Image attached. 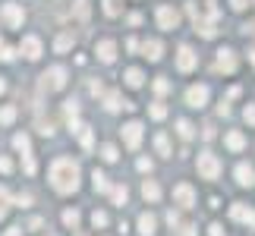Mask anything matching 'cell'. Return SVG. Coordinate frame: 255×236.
I'll return each mask as SVG.
<instances>
[{"instance_id":"obj_1","label":"cell","mask_w":255,"mask_h":236,"mask_svg":"<svg viewBox=\"0 0 255 236\" xmlns=\"http://www.w3.org/2000/svg\"><path fill=\"white\" fill-rule=\"evenodd\" d=\"M51 186L60 195H70L79 189V164L73 157H57L51 164Z\"/></svg>"},{"instance_id":"obj_2","label":"cell","mask_w":255,"mask_h":236,"mask_svg":"<svg viewBox=\"0 0 255 236\" xmlns=\"http://www.w3.org/2000/svg\"><path fill=\"white\" fill-rule=\"evenodd\" d=\"M186 13L192 16L195 32H202V38H214V19H218V6H214V0H208V16H205L195 3H186Z\"/></svg>"},{"instance_id":"obj_3","label":"cell","mask_w":255,"mask_h":236,"mask_svg":"<svg viewBox=\"0 0 255 236\" xmlns=\"http://www.w3.org/2000/svg\"><path fill=\"white\" fill-rule=\"evenodd\" d=\"M63 85H66V70H63V66H51V70L41 76V88H44V92H60Z\"/></svg>"},{"instance_id":"obj_4","label":"cell","mask_w":255,"mask_h":236,"mask_svg":"<svg viewBox=\"0 0 255 236\" xmlns=\"http://www.w3.org/2000/svg\"><path fill=\"white\" fill-rule=\"evenodd\" d=\"M199 173L205 176V180H218L221 176V161L211 151H202L199 154Z\"/></svg>"},{"instance_id":"obj_5","label":"cell","mask_w":255,"mask_h":236,"mask_svg":"<svg viewBox=\"0 0 255 236\" xmlns=\"http://www.w3.org/2000/svg\"><path fill=\"white\" fill-rule=\"evenodd\" d=\"M123 142H126V148H129V151L139 148V142H142V123L139 120H132V123L123 126Z\"/></svg>"},{"instance_id":"obj_6","label":"cell","mask_w":255,"mask_h":236,"mask_svg":"<svg viewBox=\"0 0 255 236\" xmlns=\"http://www.w3.org/2000/svg\"><path fill=\"white\" fill-rule=\"evenodd\" d=\"M173 202L180 205V208H192V205H195L192 186H189V183H176V186H173Z\"/></svg>"},{"instance_id":"obj_7","label":"cell","mask_w":255,"mask_h":236,"mask_svg":"<svg viewBox=\"0 0 255 236\" xmlns=\"http://www.w3.org/2000/svg\"><path fill=\"white\" fill-rule=\"evenodd\" d=\"M186 104L195 107V111L205 107V104H208V85H192L189 92H186Z\"/></svg>"},{"instance_id":"obj_8","label":"cell","mask_w":255,"mask_h":236,"mask_svg":"<svg viewBox=\"0 0 255 236\" xmlns=\"http://www.w3.org/2000/svg\"><path fill=\"white\" fill-rule=\"evenodd\" d=\"M0 16H3V22L9 28H19V25H22V6H19V3H3Z\"/></svg>"},{"instance_id":"obj_9","label":"cell","mask_w":255,"mask_h":236,"mask_svg":"<svg viewBox=\"0 0 255 236\" xmlns=\"http://www.w3.org/2000/svg\"><path fill=\"white\" fill-rule=\"evenodd\" d=\"M230 218L246 224V227H255V208H246V205H240V202L230 205Z\"/></svg>"},{"instance_id":"obj_10","label":"cell","mask_w":255,"mask_h":236,"mask_svg":"<svg viewBox=\"0 0 255 236\" xmlns=\"http://www.w3.org/2000/svg\"><path fill=\"white\" fill-rule=\"evenodd\" d=\"M158 25L161 28H176L180 25V13L173 6H158Z\"/></svg>"},{"instance_id":"obj_11","label":"cell","mask_w":255,"mask_h":236,"mask_svg":"<svg viewBox=\"0 0 255 236\" xmlns=\"http://www.w3.org/2000/svg\"><path fill=\"white\" fill-rule=\"evenodd\" d=\"M19 51H22L28 60H38V57H41V41H38L35 35H25L22 44H19Z\"/></svg>"},{"instance_id":"obj_12","label":"cell","mask_w":255,"mask_h":236,"mask_svg":"<svg viewBox=\"0 0 255 236\" xmlns=\"http://www.w3.org/2000/svg\"><path fill=\"white\" fill-rule=\"evenodd\" d=\"M95 54H98V60H101V63H114V57H117V44L111 41V38H104V41H98Z\"/></svg>"},{"instance_id":"obj_13","label":"cell","mask_w":255,"mask_h":236,"mask_svg":"<svg viewBox=\"0 0 255 236\" xmlns=\"http://www.w3.org/2000/svg\"><path fill=\"white\" fill-rule=\"evenodd\" d=\"M167 224L176 230V236H195V227H192V224H186V221H180V214H176V211H167Z\"/></svg>"},{"instance_id":"obj_14","label":"cell","mask_w":255,"mask_h":236,"mask_svg":"<svg viewBox=\"0 0 255 236\" xmlns=\"http://www.w3.org/2000/svg\"><path fill=\"white\" fill-rule=\"evenodd\" d=\"M218 70H224V73L237 70V54H233L230 47H221V51H218Z\"/></svg>"},{"instance_id":"obj_15","label":"cell","mask_w":255,"mask_h":236,"mask_svg":"<svg viewBox=\"0 0 255 236\" xmlns=\"http://www.w3.org/2000/svg\"><path fill=\"white\" fill-rule=\"evenodd\" d=\"M70 126H73L76 139L82 142V148H92V145H95V139H92V126H85V123H79V120H73Z\"/></svg>"},{"instance_id":"obj_16","label":"cell","mask_w":255,"mask_h":236,"mask_svg":"<svg viewBox=\"0 0 255 236\" xmlns=\"http://www.w3.org/2000/svg\"><path fill=\"white\" fill-rule=\"evenodd\" d=\"M176 66H180L183 73H189L192 66H195V51H192L189 44H183V47H180V54H176Z\"/></svg>"},{"instance_id":"obj_17","label":"cell","mask_w":255,"mask_h":236,"mask_svg":"<svg viewBox=\"0 0 255 236\" xmlns=\"http://www.w3.org/2000/svg\"><path fill=\"white\" fill-rule=\"evenodd\" d=\"M104 107H107V111L114 114V111H120V107H126V111H132L135 104H129V101H123V98H120V92H111V95L104 98Z\"/></svg>"},{"instance_id":"obj_18","label":"cell","mask_w":255,"mask_h":236,"mask_svg":"<svg viewBox=\"0 0 255 236\" xmlns=\"http://www.w3.org/2000/svg\"><path fill=\"white\" fill-rule=\"evenodd\" d=\"M237 183L240 186H255V170L249 164H237Z\"/></svg>"},{"instance_id":"obj_19","label":"cell","mask_w":255,"mask_h":236,"mask_svg":"<svg viewBox=\"0 0 255 236\" xmlns=\"http://www.w3.org/2000/svg\"><path fill=\"white\" fill-rule=\"evenodd\" d=\"M154 227H158V221H154V214H139V233L142 236H154Z\"/></svg>"},{"instance_id":"obj_20","label":"cell","mask_w":255,"mask_h":236,"mask_svg":"<svg viewBox=\"0 0 255 236\" xmlns=\"http://www.w3.org/2000/svg\"><path fill=\"white\" fill-rule=\"evenodd\" d=\"M224 142H227V148H230V151H243V148H246V139H243V132H237V129L224 135Z\"/></svg>"},{"instance_id":"obj_21","label":"cell","mask_w":255,"mask_h":236,"mask_svg":"<svg viewBox=\"0 0 255 236\" xmlns=\"http://www.w3.org/2000/svg\"><path fill=\"white\" fill-rule=\"evenodd\" d=\"M142 195H145V202H158L161 199V186L154 180H145L142 183Z\"/></svg>"},{"instance_id":"obj_22","label":"cell","mask_w":255,"mask_h":236,"mask_svg":"<svg viewBox=\"0 0 255 236\" xmlns=\"http://www.w3.org/2000/svg\"><path fill=\"white\" fill-rule=\"evenodd\" d=\"M142 51H145V57H148V60H161V51H164V47H161L158 38H151V41L142 44Z\"/></svg>"},{"instance_id":"obj_23","label":"cell","mask_w":255,"mask_h":236,"mask_svg":"<svg viewBox=\"0 0 255 236\" xmlns=\"http://www.w3.org/2000/svg\"><path fill=\"white\" fill-rule=\"evenodd\" d=\"M73 41H76V38H73V32H63V35H57V41H54V51H57V54L70 51V47H73Z\"/></svg>"},{"instance_id":"obj_24","label":"cell","mask_w":255,"mask_h":236,"mask_svg":"<svg viewBox=\"0 0 255 236\" xmlns=\"http://www.w3.org/2000/svg\"><path fill=\"white\" fill-rule=\"evenodd\" d=\"M13 148H16V151H22V157H25V154H32V142H28V135H25V132L13 135Z\"/></svg>"},{"instance_id":"obj_25","label":"cell","mask_w":255,"mask_h":236,"mask_svg":"<svg viewBox=\"0 0 255 236\" xmlns=\"http://www.w3.org/2000/svg\"><path fill=\"white\" fill-rule=\"evenodd\" d=\"M126 85H129V88H142V82H145V76H142V70H135V66H132V70H126Z\"/></svg>"},{"instance_id":"obj_26","label":"cell","mask_w":255,"mask_h":236,"mask_svg":"<svg viewBox=\"0 0 255 236\" xmlns=\"http://www.w3.org/2000/svg\"><path fill=\"white\" fill-rule=\"evenodd\" d=\"M92 183H95V192H111V183H107V176L101 170L92 173Z\"/></svg>"},{"instance_id":"obj_27","label":"cell","mask_w":255,"mask_h":236,"mask_svg":"<svg viewBox=\"0 0 255 236\" xmlns=\"http://www.w3.org/2000/svg\"><path fill=\"white\" fill-rule=\"evenodd\" d=\"M13 120H16V107H13V104L0 107V126H9Z\"/></svg>"},{"instance_id":"obj_28","label":"cell","mask_w":255,"mask_h":236,"mask_svg":"<svg viewBox=\"0 0 255 236\" xmlns=\"http://www.w3.org/2000/svg\"><path fill=\"white\" fill-rule=\"evenodd\" d=\"M154 148H158L164 157H170V139H167L164 132H161V135H154Z\"/></svg>"},{"instance_id":"obj_29","label":"cell","mask_w":255,"mask_h":236,"mask_svg":"<svg viewBox=\"0 0 255 236\" xmlns=\"http://www.w3.org/2000/svg\"><path fill=\"white\" fill-rule=\"evenodd\" d=\"M176 132H180V139H192V135H195L189 120H176Z\"/></svg>"},{"instance_id":"obj_30","label":"cell","mask_w":255,"mask_h":236,"mask_svg":"<svg viewBox=\"0 0 255 236\" xmlns=\"http://www.w3.org/2000/svg\"><path fill=\"white\" fill-rule=\"evenodd\" d=\"M111 199H114V205H126V199H129L126 186H114V189H111Z\"/></svg>"},{"instance_id":"obj_31","label":"cell","mask_w":255,"mask_h":236,"mask_svg":"<svg viewBox=\"0 0 255 236\" xmlns=\"http://www.w3.org/2000/svg\"><path fill=\"white\" fill-rule=\"evenodd\" d=\"M9 202H13V199H9V192L3 189V186H0V221L6 218V211H9Z\"/></svg>"},{"instance_id":"obj_32","label":"cell","mask_w":255,"mask_h":236,"mask_svg":"<svg viewBox=\"0 0 255 236\" xmlns=\"http://www.w3.org/2000/svg\"><path fill=\"white\" fill-rule=\"evenodd\" d=\"M101 157L107 164H114L117 161V145H101Z\"/></svg>"},{"instance_id":"obj_33","label":"cell","mask_w":255,"mask_h":236,"mask_svg":"<svg viewBox=\"0 0 255 236\" xmlns=\"http://www.w3.org/2000/svg\"><path fill=\"white\" fill-rule=\"evenodd\" d=\"M63 224H66V227H76V224H79V211H76V208L63 211Z\"/></svg>"},{"instance_id":"obj_34","label":"cell","mask_w":255,"mask_h":236,"mask_svg":"<svg viewBox=\"0 0 255 236\" xmlns=\"http://www.w3.org/2000/svg\"><path fill=\"white\" fill-rule=\"evenodd\" d=\"M13 57H16V54H13V47H9L6 41H0V60H3V63H9Z\"/></svg>"},{"instance_id":"obj_35","label":"cell","mask_w":255,"mask_h":236,"mask_svg":"<svg viewBox=\"0 0 255 236\" xmlns=\"http://www.w3.org/2000/svg\"><path fill=\"white\" fill-rule=\"evenodd\" d=\"M63 111H66V120H76V117H79V104H76V101H66V107H63Z\"/></svg>"},{"instance_id":"obj_36","label":"cell","mask_w":255,"mask_h":236,"mask_svg":"<svg viewBox=\"0 0 255 236\" xmlns=\"http://www.w3.org/2000/svg\"><path fill=\"white\" fill-rule=\"evenodd\" d=\"M151 120H164V117H167V107H164V104H151Z\"/></svg>"},{"instance_id":"obj_37","label":"cell","mask_w":255,"mask_h":236,"mask_svg":"<svg viewBox=\"0 0 255 236\" xmlns=\"http://www.w3.org/2000/svg\"><path fill=\"white\" fill-rule=\"evenodd\" d=\"M154 92H158V95H167V92H170V82H167L164 76H161V79H154Z\"/></svg>"},{"instance_id":"obj_38","label":"cell","mask_w":255,"mask_h":236,"mask_svg":"<svg viewBox=\"0 0 255 236\" xmlns=\"http://www.w3.org/2000/svg\"><path fill=\"white\" fill-rule=\"evenodd\" d=\"M92 224H95V230H98V227H107V214H104V211H95V214H92Z\"/></svg>"},{"instance_id":"obj_39","label":"cell","mask_w":255,"mask_h":236,"mask_svg":"<svg viewBox=\"0 0 255 236\" xmlns=\"http://www.w3.org/2000/svg\"><path fill=\"white\" fill-rule=\"evenodd\" d=\"M76 16L88 19V0H76Z\"/></svg>"},{"instance_id":"obj_40","label":"cell","mask_w":255,"mask_h":236,"mask_svg":"<svg viewBox=\"0 0 255 236\" xmlns=\"http://www.w3.org/2000/svg\"><path fill=\"white\" fill-rule=\"evenodd\" d=\"M243 117H246V123H252V126H255V104H249L246 111H243Z\"/></svg>"},{"instance_id":"obj_41","label":"cell","mask_w":255,"mask_h":236,"mask_svg":"<svg viewBox=\"0 0 255 236\" xmlns=\"http://www.w3.org/2000/svg\"><path fill=\"white\" fill-rule=\"evenodd\" d=\"M104 13L107 16H117V0H104Z\"/></svg>"},{"instance_id":"obj_42","label":"cell","mask_w":255,"mask_h":236,"mask_svg":"<svg viewBox=\"0 0 255 236\" xmlns=\"http://www.w3.org/2000/svg\"><path fill=\"white\" fill-rule=\"evenodd\" d=\"M13 170V161H9V157H0V173H9Z\"/></svg>"},{"instance_id":"obj_43","label":"cell","mask_w":255,"mask_h":236,"mask_svg":"<svg viewBox=\"0 0 255 236\" xmlns=\"http://www.w3.org/2000/svg\"><path fill=\"white\" fill-rule=\"evenodd\" d=\"M135 167H139L142 173H148L151 170V161H148V157H139V164H135Z\"/></svg>"},{"instance_id":"obj_44","label":"cell","mask_w":255,"mask_h":236,"mask_svg":"<svg viewBox=\"0 0 255 236\" xmlns=\"http://www.w3.org/2000/svg\"><path fill=\"white\" fill-rule=\"evenodd\" d=\"M202 139H205V142L214 139V126H205V129H202Z\"/></svg>"},{"instance_id":"obj_45","label":"cell","mask_w":255,"mask_h":236,"mask_svg":"<svg viewBox=\"0 0 255 236\" xmlns=\"http://www.w3.org/2000/svg\"><path fill=\"white\" fill-rule=\"evenodd\" d=\"M208 230H211V236H224V233H221V224H211Z\"/></svg>"},{"instance_id":"obj_46","label":"cell","mask_w":255,"mask_h":236,"mask_svg":"<svg viewBox=\"0 0 255 236\" xmlns=\"http://www.w3.org/2000/svg\"><path fill=\"white\" fill-rule=\"evenodd\" d=\"M3 236H22V230H19V227H9V230H6Z\"/></svg>"},{"instance_id":"obj_47","label":"cell","mask_w":255,"mask_h":236,"mask_svg":"<svg viewBox=\"0 0 255 236\" xmlns=\"http://www.w3.org/2000/svg\"><path fill=\"white\" fill-rule=\"evenodd\" d=\"M230 6L233 9H243V6H246V0H230Z\"/></svg>"},{"instance_id":"obj_48","label":"cell","mask_w":255,"mask_h":236,"mask_svg":"<svg viewBox=\"0 0 255 236\" xmlns=\"http://www.w3.org/2000/svg\"><path fill=\"white\" fill-rule=\"evenodd\" d=\"M243 28H246V32H252V35H255V19H252V22H246Z\"/></svg>"},{"instance_id":"obj_49","label":"cell","mask_w":255,"mask_h":236,"mask_svg":"<svg viewBox=\"0 0 255 236\" xmlns=\"http://www.w3.org/2000/svg\"><path fill=\"white\" fill-rule=\"evenodd\" d=\"M6 92V82H3V79H0V95H3Z\"/></svg>"},{"instance_id":"obj_50","label":"cell","mask_w":255,"mask_h":236,"mask_svg":"<svg viewBox=\"0 0 255 236\" xmlns=\"http://www.w3.org/2000/svg\"><path fill=\"white\" fill-rule=\"evenodd\" d=\"M249 60H252V63H255V51H249Z\"/></svg>"}]
</instances>
